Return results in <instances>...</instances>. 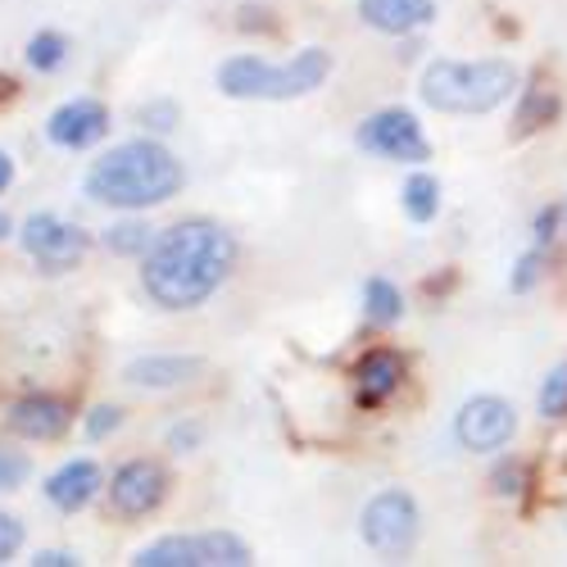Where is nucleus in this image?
I'll list each match as a JSON object with an SVG mask.
<instances>
[{"label":"nucleus","mask_w":567,"mask_h":567,"mask_svg":"<svg viewBox=\"0 0 567 567\" xmlns=\"http://www.w3.org/2000/svg\"><path fill=\"white\" fill-rule=\"evenodd\" d=\"M231 268H236L231 231L209 218H186L151 241L141 287L159 309H196L223 287Z\"/></svg>","instance_id":"obj_1"},{"label":"nucleus","mask_w":567,"mask_h":567,"mask_svg":"<svg viewBox=\"0 0 567 567\" xmlns=\"http://www.w3.org/2000/svg\"><path fill=\"white\" fill-rule=\"evenodd\" d=\"M182 159L159 146V141L141 136V141H123L114 146L105 159L91 164L86 173V196L96 205H110V209H151V205H164L182 192Z\"/></svg>","instance_id":"obj_2"},{"label":"nucleus","mask_w":567,"mask_h":567,"mask_svg":"<svg viewBox=\"0 0 567 567\" xmlns=\"http://www.w3.org/2000/svg\"><path fill=\"white\" fill-rule=\"evenodd\" d=\"M517 86V73L508 60H436L422 69L417 96L422 105H432L436 114H491L499 110Z\"/></svg>","instance_id":"obj_3"},{"label":"nucleus","mask_w":567,"mask_h":567,"mask_svg":"<svg viewBox=\"0 0 567 567\" xmlns=\"http://www.w3.org/2000/svg\"><path fill=\"white\" fill-rule=\"evenodd\" d=\"M332 73V55L322 45H305L291 64H268L259 55H231L218 69V91L231 101H296L318 91Z\"/></svg>","instance_id":"obj_4"},{"label":"nucleus","mask_w":567,"mask_h":567,"mask_svg":"<svg viewBox=\"0 0 567 567\" xmlns=\"http://www.w3.org/2000/svg\"><path fill=\"white\" fill-rule=\"evenodd\" d=\"M132 563L136 567H246L255 563V554L231 532H200V536H164L141 549Z\"/></svg>","instance_id":"obj_5"},{"label":"nucleus","mask_w":567,"mask_h":567,"mask_svg":"<svg viewBox=\"0 0 567 567\" xmlns=\"http://www.w3.org/2000/svg\"><path fill=\"white\" fill-rule=\"evenodd\" d=\"M417 523H422V517H417V499H413L409 491L391 486V491H382V495L368 499V508H363V517H359V536H363L368 549L395 558V554H409V549H413Z\"/></svg>","instance_id":"obj_6"},{"label":"nucleus","mask_w":567,"mask_h":567,"mask_svg":"<svg viewBox=\"0 0 567 567\" xmlns=\"http://www.w3.org/2000/svg\"><path fill=\"white\" fill-rule=\"evenodd\" d=\"M354 141L368 155H382V159H395V164H422L432 155L427 136H422V123L409 110H382V114L363 118Z\"/></svg>","instance_id":"obj_7"},{"label":"nucleus","mask_w":567,"mask_h":567,"mask_svg":"<svg viewBox=\"0 0 567 567\" xmlns=\"http://www.w3.org/2000/svg\"><path fill=\"white\" fill-rule=\"evenodd\" d=\"M19 241H23V250H28L45 272H69V268H78V264L86 259V246H91L82 227L64 223V218H55V214H32V218L23 223V231H19Z\"/></svg>","instance_id":"obj_8"},{"label":"nucleus","mask_w":567,"mask_h":567,"mask_svg":"<svg viewBox=\"0 0 567 567\" xmlns=\"http://www.w3.org/2000/svg\"><path fill=\"white\" fill-rule=\"evenodd\" d=\"M517 432V409L499 395H477V400H467L454 417V436L463 450L472 454H495L513 441Z\"/></svg>","instance_id":"obj_9"},{"label":"nucleus","mask_w":567,"mask_h":567,"mask_svg":"<svg viewBox=\"0 0 567 567\" xmlns=\"http://www.w3.org/2000/svg\"><path fill=\"white\" fill-rule=\"evenodd\" d=\"M168 495V472L155 458H132L110 477V504L118 517H146Z\"/></svg>","instance_id":"obj_10"},{"label":"nucleus","mask_w":567,"mask_h":567,"mask_svg":"<svg viewBox=\"0 0 567 567\" xmlns=\"http://www.w3.org/2000/svg\"><path fill=\"white\" fill-rule=\"evenodd\" d=\"M105 132H110V110L101 101H91V96H78L69 105H60L51 114V123H45V136H51L55 146H64V151L96 146Z\"/></svg>","instance_id":"obj_11"},{"label":"nucleus","mask_w":567,"mask_h":567,"mask_svg":"<svg viewBox=\"0 0 567 567\" xmlns=\"http://www.w3.org/2000/svg\"><path fill=\"white\" fill-rule=\"evenodd\" d=\"M69 404L55 400V395H23L19 404H10V417H6V427L23 441H55L69 432Z\"/></svg>","instance_id":"obj_12"},{"label":"nucleus","mask_w":567,"mask_h":567,"mask_svg":"<svg viewBox=\"0 0 567 567\" xmlns=\"http://www.w3.org/2000/svg\"><path fill=\"white\" fill-rule=\"evenodd\" d=\"M200 372H205L200 354H146V359H132L123 368V382L146 386V391H168V386L192 382Z\"/></svg>","instance_id":"obj_13"},{"label":"nucleus","mask_w":567,"mask_h":567,"mask_svg":"<svg viewBox=\"0 0 567 567\" xmlns=\"http://www.w3.org/2000/svg\"><path fill=\"white\" fill-rule=\"evenodd\" d=\"M101 482L105 477H101V467L91 458H69L60 472L45 477V499H51L55 508H64V513H78V508H86L91 499H96Z\"/></svg>","instance_id":"obj_14"},{"label":"nucleus","mask_w":567,"mask_h":567,"mask_svg":"<svg viewBox=\"0 0 567 567\" xmlns=\"http://www.w3.org/2000/svg\"><path fill=\"white\" fill-rule=\"evenodd\" d=\"M359 14L377 32L404 37V32H417V28H427L436 19V0H363Z\"/></svg>","instance_id":"obj_15"},{"label":"nucleus","mask_w":567,"mask_h":567,"mask_svg":"<svg viewBox=\"0 0 567 567\" xmlns=\"http://www.w3.org/2000/svg\"><path fill=\"white\" fill-rule=\"evenodd\" d=\"M354 377H359V409H377L391 391H400L404 359L395 350H372V354H363V363L354 368Z\"/></svg>","instance_id":"obj_16"},{"label":"nucleus","mask_w":567,"mask_h":567,"mask_svg":"<svg viewBox=\"0 0 567 567\" xmlns=\"http://www.w3.org/2000/svg\"><path fill=\"white\" fill-rule=\"evenodd\" d=\"M363 313H368L372 327H391V322H400V313H404V296H400L395 281L372 277L368 287H363Z\"/></svg>","instance_id":"obj_17"},{"label":"nucleus","mask_w":567,"mask_h":567,"mask_svg":"<svg viewBox=\"0 0 567 567\" xmlns=\"http://www.w3.org/2000/svg\"><path fill=\"white\" fill-rule=\"evenodd\" d=\"M554 114H558V96H554V91L536 78V82L527 86L523 105H517V118H513L517 127H513V136H532V132H536V127H545Z\"/></svg>","instance_id":"obj_18"},{"label":"nucleus","mask_w":567,"mask_h":567,"mask_svg":"<svg viewBox=\"0 0 567 567\" xmlns=\"http://www.w3.org/2000/svg\"><path fill=\"white\" fill-rule=\"evenodd\" d=\"M400 205H404V214L413 223H432L436 209H441V182L432 173H413L404 182V192H400Z\"/></svg>","instance_id":"obj_19"},{"label":"nucleus","mask_w":567,"mask_h":567,"mask_svg":"<svg viewBox=\"0 0 567 567\" xmlns=\"http://www.w3.org/2000/svg\"><path fill=\"white\" fill-rule=\"evenodd\" d=\"M151 241H155V231H151L146 223H136V218L114 223V227L105 231V246H110L114 255H123V259H132V255H146V250H151Z\"/></svg>","instance_id":"obj_20"},{"label":"nucleus","mask_w":567,"mask_h":567,"mask_svg":"<svg viewBox=\"0 0 567 567\" xmlns=\"http://www.w3.org/2000/svg\"><path fill=\"white\" fill-rule=\"evenodd\" d=\"M64 60H69V41H64L60 32H37V37L28 41V64H32L37 73H55Z\"/></svg>","instance_id":"obj_21"},{"label":"nucleus","mask_w":567,"mask_h":567,"mask_svg":"<svg viewBox=\"0 0 567 567\" xmlns=\"http://www.w3.org/2000/svg\"><path fill=\"white\" fill-rule=\"evenodd\" d=\"M32 477V458L23 450L0 445V491H19Z\"/></svg>","instance_id":"obj_22"},{"label":"nucleus","mask_w":567,"mask_h":567,"mask_svg":"<svg viewBox=\"0 0 567 567\" xmlns=\"http://www.w3.org/2000/svg\"><path fill=\"white\" fill-rule=\"evenodd\" d=\"M540 413L545 417H563L567 413V363H558L545 377V386H540Z\"/></svg>","instance_id":"obj_23"},{"label":"nucleus","mask_w":567,"mask_h":567,"mask_svg":"<svg viewBox=\"0 0 567 567\" xmlns=\"http://www.w3.org/2000/svg\"><path fill=\"white\" fill-rule=\"evenodd\" d=\"M118 427H123V409H114V404L91 409V417H86V436H91V441H105V436H114Z\"/></svg>","instance_id":"obj_24"},{"label":"nucleus","mask_w":567,"mask_h":567,"mask_svg":"<svg viewBox=\"0 0 567 567\" xmlns=\"http://www.w3.org/2000/svg\"><path fill=\"white\" fill-rule=\"evenodd\" d=\"M23 549V523L14 513H0V563H10Z\"/></svg>","instance_id":"obj_25"},{"label":"nucleus","mask_w":567,"mask_h":567,"mask_svg":"<svg viewBox=\"0 0 567 567\" xmlns=\"http://www.w3.org/2000/svg\"><path fill=\"white\" fill-rule=\"evenodd\" d=\"M523 482H527V467L523 463L495 467V495H523Z\"/></svg>","instance_id":"obj_26"},{"label":"nucleus","mask_w":567,"mask_h":567,"mask_svg":"<svg viewBox=\"0 0 567 567\" xmlns=\"http://www.w3.org/2000/svg\"><path fill=\"white\" fill-rule=\"evenodd\" d=\"M540 277V250H527L523 259H517V272H513V291H532Z\"/></svg>","instance_id":"obj_27"},{"label":"nucleus","mask_w":567,"mask_h":567,"mask_svg":"<svg viewBox=\"0 0 567 567\" xmlns=\"http://www.w3.org/2000/svg\"><path fill=\"white\" fill-rule=\"evenodd\" d=\"M558 218H563V209H558V205H545V209L536 214V241H540V246H549V241H554Z\"/></svg>","instance_id":"obj_28"},{"label":"nucleus","mask_w":567,"mask_h":567,"mask_svg":"<svg viewBox=\"0 0 567 567\" xmlns=\"http://www.w3.org/2000/svg\"><path fill=\"white\" fill-rule=\"evenodd\" d=\"M173 118H177V110L164 101V105H146V110H141V123H151L155 132H168L173 127Z\"/></svg>","instance_id":"obj_29"},{"label":"nucleus","mask_w":567,"mask_h":567,"mask_svg":"<svg viewBox=\"0 0 567 567\" xmlns=\"http://www.w3.org/2000/svg\"><path fill=\"white\" fill-rule=\"evenodd\" d=\"M196 441H200V427H196V422H186V427H173L168 432V445L182 454V450H196Z\"/></svg>","instance_id":"obj_30"},{"label":"nucleus","mask_w":567,"mask_h":567,"mask_svg":"<svg viewBox=\"0 0 567 567\" xmlns=\"http://www.w3.org/2000/svg\"><path fill=\"white\" fill-rule=\"evenodd\" d=\"M32 563H37V567H78V558H73L69 549H41Z\"/></svg>","instance_id":"obj_31"},{"label":"nucleus","mask_w":567,"mask_h":567,"mask_svg":"<svg viewBox=\"0 0 567 567\" xmlns=\"http://www.w3.org/2000/svg\"><path fill=\"white\" fill-rule=\"evenodd\" d=\"M10 182H14V159H10L6 151H0V192H6Z\"/></svg>","instance_id":"obj_32"},{"label":"nucleus","mask_w":567,"mask_h":567,"mask_svg":"<svg viewBox=\"0 0 567 567\" xmlns=\"http://www.w3.org/2000/svg\"><path fill=\"white\" fill-rule=\"evenodd\" d=\"M10 231H14V223H10V214H6V209H0V241H6Z\"/></svg>","instance_id":"obj_33"}]
</instances>
